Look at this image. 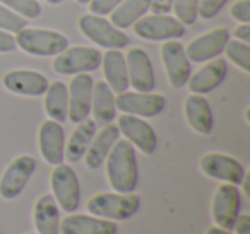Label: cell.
Listing matches in <instances>:
<instances>
[{
	"mask_svg": "<svg viewBox=\"0 0 250 234\" xmlns=\"http://www.w3.org/2000/svg\"><path fill=\"white\" fill-rule=\"evenodd\" d=\"M106 176L117 193H132L139 183L136 149L129 140H117L106 156Z\"/></svg>",
	"mask_w": 250,
	"mask_h": 234,
	"instance_id": "1",
	"label": "cell"
},
{
	"mask_svg": "<svg viewBox=\"0 0 250 234\" xmlns=\"http://www.w3.org/2000/svg\"><path fill=\"white\" fill-rule=\"evenodd\" d=\"M86 209L101 219L125 220L141 209V196L136 193H98L87 200Z\"/></svg>",
	"mask_w": 250,
	"mask_h": 234,
	"instance_id": "2",
	"label": "cell"
},
{
	"mask_svg": "<svg viewBox=\"0 0 250 234\" xmlns=\"http://www.w3.org/2000/svg\"><path fill=\"white\" fill-rule=\"evenodd\" d=\"M16 45L33 57H55L69 46V38L53 29L28 28L16 33Z\"/></svg>",
	"mask_w": 250,
	"mask_h": 234,
	"instance_id": "3",
	"label": "cell"
},
{
	"mask_svg": "<svg viewBox=\"0 0 250 234\" xmlns=\"http://www.w3.org/2000/svg\"><path fill=\"white\" fill-rule=\"evenodd\" d=\"M77 26H79V31L87 39H91L94 45L101 46V48L122 50L130 43L129 36L125 35L122 29L115 28L103 16L84 14L79 18Z\"/></svg>",
	"mask_w": 250,
	"mask_h": 234,
	"instance_id": "4",
	"label": "cell"
},
{
	"mask_svg": "<svg viewBox=\"0 0 250 234\" xmlns=\"http://www.w3.org/2000/svg\"><path fill=\"white\" fill-rule=\"evenodd\" d=\"M50 186H52L53 198H55L60 210L72 214L79 209L81 186L79 178H77L72 166L63 164V162L57 164L52 171V176H50Z\"/></svg>",
	"mask_w": 250,
	"mask_h": 234,
	"instance_id": "5",
	"label": "cell"
},
{
	"mask_svg": "<svg viewBox=\"0 0 250 234\" xmlns=\"http://www.w3.org/2000/svg\"><path fill=\"white\" fill-rule=\"evenodd\" d=\"M101 53L93 46H67L63 52L55 55L53 70L62 76L89 74L100 69Z\"/></svg>",
	"mask_w": 250,
	"mask_h": 234,
	"instance_id": "6",
	"label": "cell"
},
{
	"mask_svg": "<svg viewBox=\"0 0 250 234\" xmlns=\"http://www.w3.org/2000/svg\"><path fill=\"white\" fill-rule=\"evenodd\" d=\"M132 29L139 38L147 41H168L185 35V26L177 18L168 14L143 16L139 21L134 22Z\"/></svg>",
	"mask_w": 250,
	"mask_h": 234,
	"instance_id": "7",
	"label": "cell"
},
{
	"mask_svg": "<svg viewBox=\"0 0 250 234\" xmlns=\"http://www.w3.org/2000/svg\"><path fill=\"white\" fill-rule=\"evenodd\" d=\"M115 106L125 115L139 118H151L160 115L167 106L165 96L156 93H139V91H124L115 98Z\"/></svg>",
	"mask_w": 250,
	"mask_h": 234,
	"instance_id": "8",
	"label": "cell"
},
{
	"mask_svg": "<svg viewBox=\"0 0 250 234\" xmlns=\"http://www.w3.org/2000/svg\"><path fill=\"white\" fill-rule=\"evenodd\" d=\"M240 205H242V195L236 185L225 183L219 185L218 190L212 196V220L218 227L226 231H231L235 226V220L240 214Z\"/></svg>",
	"mask_w": 250,
	"mask_h": 234,
	"instance_id": "9",
	"label": "cell"
},
{
	"mask_svg": "<svg viewBox=\"0 0 250 234\" xmlns=\"http://www.w3.org/2000/svg\"><path fill=\"white\" fill-rule=\"evenodd\" d=\"M36 169V161L31 156H18L9 162L4 175L0 178V196L5 200H12L21 195L24 186L31 179Z\"/></svg>",
	"mask_w": 250,
	"mask_h": 234,
	"instance_id": "10",
	"label": "cell"
},
{
	"mask_svg": "<svg viewBox=\"0 0 250 234\" xmlns=\"http://www.w3.org/2000/svg\"><path fill=\"white\" fill-rule=\"evenodd\" d=\"M161 58L167 70L170 84L175 89L187 86V80L192 74V62L188 60L185 48L177 39H168L161 46Z\"/></svg>",
	"mask_w": 250,
	"mask_h": 234,
	"instance_id": "11",
	"label": "cell"
},
{
	"mask_svg": "<svg viewBox=\"0 0 250 234\" xmlns=\"http://www.w3.org/2000/svg\"><path fill=\"white\" fill-rule=\"evenodd\" d=\"M118 132L122 135H125V138L130 142L132 145H136L141 152H144L146 156L154 154L158 145V138L154 134L153 127L147 123L146 120L134 115H122L117 120Z\"/></svg>",
	"mask_w": 250,
	"mask_h": 234,
	"instance_id": "12",
	"label": "cell"
},
{
	"mask_svg": "<svg viewBox=\"0 0 250 234\" xmlns=\"http://www.w3.org/2000/svg\"><path fill=\"white\" fill-rule=\"evenodd\" d=\"M199 166L206 176L225 183H231V185H240L245 176L243 166L235 157L221 154V152H209V154L202 156Z\"/></svg>",
	"mask_w": 250,
	"mask_h": 234,
	"instance_id": "13",
	"label": "cell"
},
{
	"mask_svg": "<svg viewBox=\"0 0 250 234\" xmlns=\"http://www.w3.org/2000/svg\"><path fill=\"white\" fill-rule=\"evenodd\" d=\"M127 63V76L129 86H132L139 93H151L156 86L154 69L151 58L143 48H130L125 57Z\"/></svg>",
	"mask_w": 250,
	"mask_h": 234,
	"instance_id": "14",
	"label": "cell"
},
{
	"mask_svg": "<svg viewBox=\"0 0 250 234\" xmlns=\"http://www.w3.org/2000/svg\"><path fill=\"white\" fill-rule=\"evenodd\" d=\"M228 39H229V31L226 28L211 29V31L192 39L187 45V48H185V53H187L190 62L195 63L209 62V60L219 57V53H223Z\"/></svg>",
	"mask_w": 250,
	"mask_h": 234,
	"instance_id": "15",
	"label": "cell"
},
{
	"mask_svg": "<svg viewBox=\"0 0 250 234\" xmlns=\"http://www.w3.org/2000/svg\"><path fill=\"white\" fill-rule=\"evenodd\" d=\"M2 84L7 91L21 96H43L48 89V79L38 70H9L2 77Z\"/></svg>",
	"mask_w": 250,
	"mask_h": 234,
	"instance_id": "16",
	"label": "cell"
},
{
	"mask_svg": "<svg viewBox=\"0 0 250 234\" xmlns=\"http://www.w3.org/2000/svg\"><path fill=\"white\" fill-rule=\"evenodd\" d=\"M40 154L48 164L57 166L65 157V132L62 123L55 120H46L40 127L38 134Z\"/></svg>",
	"mask_w": 250,
	"mask_h": 234,
	"instance_id": "17",
	"label": "cell"
},
{
	"mask_svg": "<svg viewBox=\"0 0 250 234\" xmlns=\"http://www.w3.org/2000/svg\"><path fill=\"white\" fill-rule=\"evenodd\" d=\"M93 77L89 74H77L69 86V118L72 123H79L91 113L93 98Z\"/></svg>",
	"mask_w": 250,
	"mask_h": 234,
	"instance_id": "18",
	"label": "cell"
},
{
	"mask_svg": "<svg viewBox=\"0 0 250 234\" xmlns=\"http://www.w3.org/2000/svg\"><path fill=\"white\" fill-rule=\"evenodd\" d=\"M228 74V63L225 58H212L208 65L201 67L195 74H190L187 80L188 91L192 94H208L223 84Z\"/></svg>",
	"mask_w": 250,
	"mask_h": 234,
	"instance_id": "19",
	"label": "cell"
},
{
	"mask_svg": "<svg viewBox=\"0 0 250 234\" xmlns=\"http://www.w3.org/2000/svg\"><path fill=\"white\" fill-rule=\"evenodd\" d=\"M60 234H117V224L96 215L69 214L60 220Z\"/></svg>",
	"mask_w": 250,
	"mask_h": 234,
	"instance_id": "20",
	"label": "cell"
},
{
	"mask_svg": "<svg viewBox=\"0 0 250 234\" xmlns=\"http://www.w3.org/2000/svg\"><path fill=\"white\" fill-rule=\"evenodd\" d=\"M120 137V132H118L117 125H104L100 130V134L96 132L94 138L91 140L89 147H87L86 154H84V162H86L87 169H100L101 164L104 162L106 156L110 154L113 144Z\"/></svg>",
	"mask_w": 250,
	"mask_h": 234,
	"instance_id": "21",
	"label": "cell"
},
{
	"mask_svg": "<svg viewBox=\"0 0 250 234\" xmlns=\"http://www.w3.org/2000/svg\"><path fill=\"white\" fill-rule=\"evenodd\" d=\"M184 113L185 120L190 125L192 130H195L201 135H209L212 132L214 117H212L209 101L202 94H190V96H187Z\"/></svg>",
	"mask_w": 250,
	"mask_h": 234,
	"instance_id": "22",
	"label": "cell"
},
{
	"mask_svg": "<svg viewBox=\"0 0 250 234\" xmlns=\"http://www.w3.org/2000/svg\"><path fill=\"white\" fill-rule=\"evenodd\" d=\"M101 65H103L104 82L110 86L113 93L120 94L129 89V76H127V63L125 55L118 50H110L101 57Z\"/></svg>",
	"mask_w": 250,
	"mask_h": 234,
	"instance_id": "23",
	"label": "cell"
},
{
	"mask_svg": "<svg viewBox=\"0 0 250 234\" xmlns=\"http://www.w3.org/2000/svg\"><path fill=\"white\" fill-rule=\"evenodd\" d=\"M35 227L38 234H59L60 233V212L55 198L50 193L42 195L35 203Z\"/></svg>",
	"mask_w": 250,
	"mask_h": 234,
	"instance_id": "24",
	"label": "cell"
},
{
	"mask_svg": "<svg viewBox=\"0 0 250 234\" xmlns=\"http://www.w3.org/2000/svg\"><path fill=\"white\" fill-rule=\"evenodd\" d=\"M91 111L94 115V121L100 125H108L117 118L113 91L104 80H98L93 84V98H91Z\"/></svg>",
	"mask_w": 250,
	"mask_h": 234,
	"instance_id": "25",
	"label": "cell"
},
{
	"mask_svg": "<svg viewBox=\"0 0 250 234\" xmlns=\"http://www.w3.org/2000/svg\"><path fill=\"white\" fill-rule=\"evenodd\" d=\"M98 130V123L91 118H84L83 121H79L76 127V130L72 132L69 142L65 144V157L70 162H79L84 157L87 147H89L91 140L94 138Z\"/></svg>",
	"mask_w": 250,
	"mask_h": 234,
	"instance_id": "26",
	"label": "cell"
},
{
	"mask_svg": "<svg viewBox=\"0 0 250 234\" xmlns=\"http://www.w3.org/2000/svg\"><path fill=\"white\" fill-rule=\"evenodd\" d=\"M45 111L52 120L62 121L67 120L69 113V87L62 80L48 84V89L45 93Z\"/></svg>",
	"mask_w": 250,
	"mask_h": 234,
	"instance_id": "27",
	"label": "cell"
},
{
	"mask_svg": "<svg viewBox=\"0 0 250 234\" xmlns=\"http://www.w3.org/2000/svg\"><path fill=\"white\" fill-rule=\"evenodd\" d=\"M151 7V0H122V4L111 12V24L118 29H127L139 21Z\"/></svg>",
	"mask_w": 250,
	"mask_h": 234,
	"instance_id": "28",
	"label": "cell"
},
{
	"mask_svg": "<svg viewBox=\"0 0 250 234\" xmlns=\"http://www.w3.org/2000/svg\"><path fill=\"white\" fill-rule=\"evenodd\" d=\"M223 52L226 53L228 60H231L243 72H250V45L238 41V39H228Z\"/></svg>",
	"mask_w": 250,
	"mask_h": 234,
	"instance_id": "29",
	"label": "cell"
},
{
	"mask_svg": "<svg viewBox=\"0 0 250 234\" xmlns=\"http://www.w3.org/2000/svg\"><path fill=\"white\" fill-rule=\"evenodd\" d=\"M171 9L175 12V18L182 22V24H194L197 21L199 14V0H173Z\"/></svg>",
	"mask_w": 250,
	"mask_h": 234,
	"instance_id": "30",
	"label": "cell"
},
{
	"mask_svg": "<svg viewBox=\"0 0 250 234\" xmlns=\"http://www.w3.org/2000/svg\"><path fill=\"white\" fill-rule=\"evenodd\" d=\"M0 4L26 19H35L42 14V5L38 0H0Z\"/></svg>",
	"mask_w": 250,
	"mask_h": 234,
	"instance_id": "31",
	"label": "cell"
},
{
	"mask_svg": "<svg viewBox=\"0 0 250 234\" xmlns=\"http://www.w3.org/2000/svg\"><path fill=\"white\" fill-rule=\"evenodd\" d=\"M26 26H28V19L0 4V29H4L7 33H18L24 29Z\"/></svg>",
	"mask_w": 250,
	"mask_h": 234,
	"instance_id": "32",
	"label": "cell"
},
{
	"mask_svg": "<svg viewBox=\"0 0 250 234\" xmlns=\"http://www.w3.org/2000/svg\"><path fill=\"white\" fill-rule=\"evenodd\" d=\"M228 0H199V9L197 14L202 19H211L216 14H219L223 7L226 5Z\"/></svg>",
	"mask_w": 250,
	"mask_h": 234,
	"instance_id": "33",
	"label": "cell"
},
{
	"mask_svg": "<svg viewBox=\"0 0 250 234\" xmlns=\"http://www.w3.org/2000/svg\"><path fill=\"white\" fill-rule=\"evenodd\" d=\"M122 4V0H91L89 11L96 16H108Z\"/></svg>",
	"mask_w": 250,
	"mask_h": 234,
	"instance_id": "34",
	"label": "cell"
},
{
	"mask_svg": "<svg viewBox=\"0 0 250 234\" xmlns=\"http://www.w3.org/2000/svg\"><path fill=\"white\" fill-rule=\"evenodd\" d=\"M231 18L235 21L242 22V24H249L250 22V0H238L229 11Z\"/></svg>",
	"mask_w": 250,
	"mask_h": 234,
	"instance_id": "35",
	"label": "cell"
},
{
	"mask_svg": "<svg viewBox=\"0 0 250 234\" xmlns=\"http://www.w3.org/2000/svg\"><path fill=\"white\" fill-rule=\"evenodd\" d=\"M18 48L16 45V36L12 33H7L0 29V53H11Z\"/></svg>",
	"mask_w": 250,
	"mask_h": 234,
	"instance_id": "36",
	"label": "cell"
},
{
	"mask_svg": "<svg viewBox=\"0 0 250 234\" xmlns=\"http://www.w3.org/2000/svg\"><path fill=\"white\" fill-rule=\"evenodd\" d=\"M233 229H236V234H250V215L249 214H238Z\"/></svg>",
	"mask_w": 250,
	"mask_h": 234,
	"instance_id": "37",
	"label": "cell"
},
{
	"mask_svg": "<svg viewBox=\"0 0 250 234\" xmlns=\"http://www.w3.org/2000/svg\"><path fill=\"white\" fill-rule=\"evenodd\" d=\"M173 0H151V11L154 14H168L171 11Z\"/></svg>",
	"mask_w": 250,
	"mask_h": 234,
	"instance_id": "38",
	"label": "cell"
},
{
	"mask_svg": "<svg viewBox=\"0 0 250 234\" xmlns=\"http://www.w3.org/2000/svg\"><path fill=\"white\" fill-rule=\"evenodd\" d=\"M235 38L238 41H243L247 45H250V26L249 24H242L235 29Z\"/></svg>",
	"mask_w": 250,
	"mask_h": 234,
	"instance_id": "39",
	"label": "cell"
},
{
	"mask_svg": "<svg viewBox=\"0 0 250 234\" xmlns=\"http://www.w3.org/2000/svg\"><path fill=\"white\" fill-rule=\"evenodd\" d=\"M206 234H229V231L221 229V227H218V226H212V227H209V229L206 231Z\"/></svg>",
	"mask_w": 250,
	"mask_h": 234,
	"instance_id": "40",
	"label": "cell"
},
{
	"mask_svg": "<svg viewBox=\"0 0 250 234\" xmlns=\"http://www.w3.org/2000/svg\"><path fill=\"white\" fill-rule=\"evenodd\" d=\"M48 4H52V5H57V4H62V2H65V0H46Z\"/></svg>",
	"mask_w": 250,
	"mask_h": 234,
	"instance_id": "41",
	"label": "cell"
},
{
	"mask_svg": "<svg viewBox=\"0 0 250 234\" xmlns=\"http://www.w3.org/2000/svg\"><path fill=\"white\" fill-rule=\"evenodd\" d=\"M77 4H81V5H86V4H89L91 0H76Z\"/></svg>",
	"mask_w": 250,
	"mask_h": 234,
	"instance_id": "42",
	"label": "cell"
},
{
	"mask_svg": "<svg viewBox=\"0 0 250 234\" xmlns=\"http://www.w3.org/2000/svg\"><path fill=\"white\" fill-rule=\"evenodd\" d=\"M29 234H36V233H29Z\"/></svg>",
	"mask_w": 250,
	"mask_h": 234,
	"instance_id": "43",
	"label": "cell"
}]
</instances>
